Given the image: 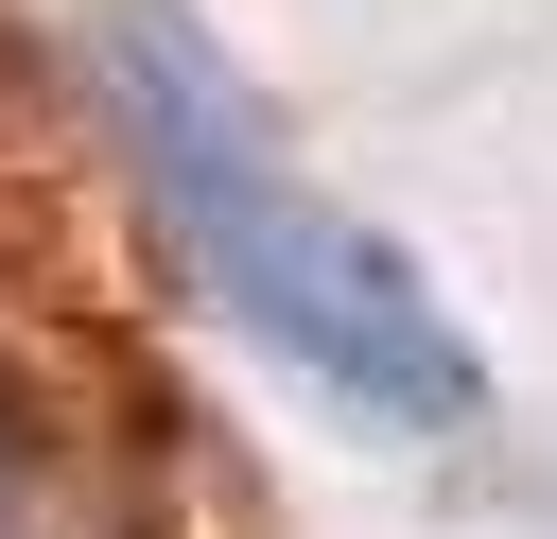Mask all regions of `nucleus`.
<instances>
[{"mask_svg": "<svg viewBox=\"0 0 557 539\" xmlns=\"http://www.w3.org/2000/svg\"><path fill=\"white\" fill-rule=\"evenodd\" d=\"M0 504H17V417H0Z\"/></svg>", "mask_w": 557, "mask_h": 539, "instance_id": "f03ea898", "label": "nucleus"}, {"mask_svg": "<svg viewBox=\"0 0 557 539\" xmlns=\"http://www.w3.org/2000/svg\"><path fill=\"white\" fill-rule=\"evenodd\" d=\"M104 122H122L139 191H157L174 261H191L313 400H348V417H383V435L470 417V383H487L470 330L418 296V261H400L383 226H348V209L278 156L261 87H244L174 0H122V17H104Z\"/></svg>", "mask_w": 557, "mask_h": 539, "instance_id": "f257e3e1", "label": "nucleus"}]
</instances>
